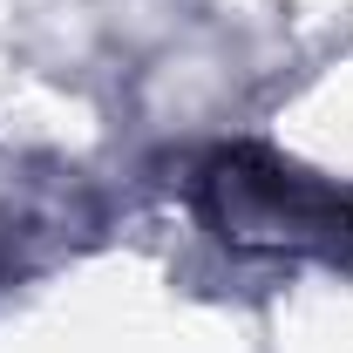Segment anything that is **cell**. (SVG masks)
Listing matches in <instances>:
<instances>
[{"label": "cell", "instance_id": "cell-1", "mask_svg": "<svg viewBox=\"0 0 353 353\" xmlns=\"http://www.w3.org/2000/svg\"><path fill=\"white\" fill-rule=\"evenodd\" d=\"M197 204L231 252L353 259V197L265 150H218L197 170Z\"/></svg>", "mask_w": 353, "mask_h": 353}]
</instances>
